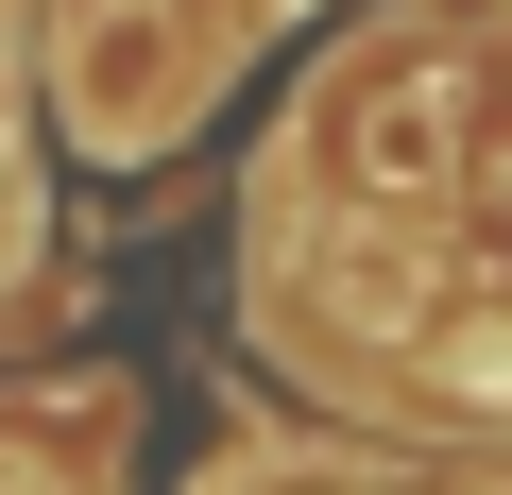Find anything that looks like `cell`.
I'll return each mask as SVG.
<instances>
[{"label":"cell","mask_w":512,"mask_h":495,"mask_svg":"<svg viewBox=\"0 0 512 495\" xmlns=\"http://www.w3.org/2000/svg\"><path fill=\"white\" fill-rule=\"evenodd\" d=\"M188 103V35L171 18H86V137H154Z\"/></svg>","instance_id":"6da1fadb"}]
</instances>
